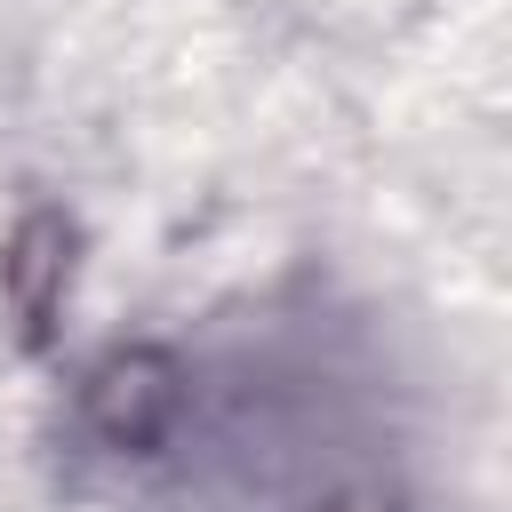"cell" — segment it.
<instances>
[{"label": "cell", "instance_id": "6da1fadb", "mask_svg": "<svg viewBox=\"0 0 512 512\" xmlns=\"http://www.w3.org/2000/svg\"><path fill=\"white\" fill-rule=\"evenodd\" d=\"M168 416H176V376H168L152 352H128V360H112V368L96 376V424H104L112 440L144 448V440H160Z\"/></svg>", "mask_w": 512, "mask_h": 512}]
</instances>
